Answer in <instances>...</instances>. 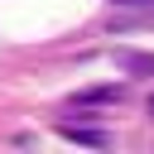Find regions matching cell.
<instances>
[{
    "label": "cell",
    "mask_w": 154,
    "mask_h": 154,
    "mask_svg": "<svg viewBox=\"0 0 154 154\" xmlns=\"http://www.w3.org/2000/svg\"><path fill=\"white\" fill-rule=\"evenodd\" d=\"M120 96H125L120 87H87V91L72 96V106H116Z\"/></svg>",
    "instance_id": "3"
},
{
    "label": "cell",
    "mask_w": 154,
    "mask_h": 154,
    "mask_svg": "<svg viewBox=\"0 0 154 154\" xmlns=\"http://www.w3.org/2000/svg\"><path fill=\"white\" fill-rule=\"evenodd\" d=\"M149 116H154V96H149Z\"/></svg>",
    "instance_id": "5"
},
{
    "label": "cell",
    "mask_w": 154,
    "mask_h": 154,
    "mask_svg": "<svg viewBox=\"0 0 154 154\" xmlns=\"http://www.w3.org/2000/svg\"><path fill=\"white\" fill-rule=\"evenodd\" d=\"M111 5H125V10H154V0H111Z\"/></svg>",
    "instance_id": "4"
},
{
    "label": "cell",
    "mask_w": 154,
    "mask_h": 154,
    "mask_svg": "<svg viewBox=\"0 0 154 154\" xmlns=\"http://www.w3.org/2000/svg\"><path fill=\"white\" fill-rule=\"evenodd\" d=\"M58 135L72 140V144H87V149H106V144H111L106 130H87V125H58Z\"/></svg>",
    "instance_id": "1"
},
{
    "label": "cell",
    "mask_w": 154,
    "mask_h": 154,
    "mask_svg": "<svg viewBox=\"0 0 154 154\" xmlns=\"http://www.w3.org/2000/svg\"><path fill=\"white\" fill-rule=\"evenodd\" d=\"M116 63H120V72H130V77H154V53L125 48V53H116Z\"/></svg>",
    "instance_id": "2"
}]
</instances>
